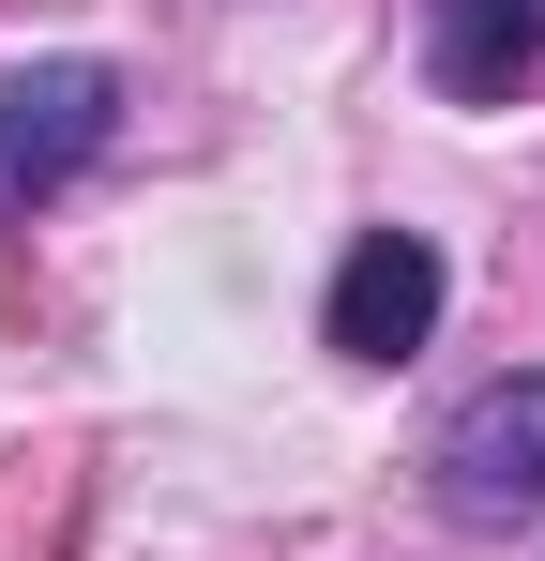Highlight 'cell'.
I'll return each mask as SVG.
<instances>
[{
	"label": "cell",
	"instance_id": "cell-3",
	"mask_svg": "<svg viewBox=\"0 0 545 561\" xmlns=\"http://www.w3.org/2000/svg\"><path fill=\"white\" fill-rule=\"evenodd\" d=\"M318 334H334L349 365H409V350L440 334V243H425V228H363L349 259H334Z\"/></svg>",
	"mask_w": 545,
	"mask_h": 561
},
{
	"label": "cell",
	"instance_id": "cell-1",
	"mask_svg": "<svg viewBox=\"0 0 545 561\" xmlns=\"http://www.w3.org/2000/svg\"><path fill=\"white\" fill-rule=\"evenodd\" d=\"M121 137V61H0V213H46Z\"/></svg>",
	"mask_w": 545,
	"mask_h": 561
},
{
	"label": "cell",
	"instance_id": "cell-4",
	"mask_svg": "<svg viewBox=\"0 0 545 561\" xmlns=\"http://www.w3.org/2000/svg\"><path fill=\"white\" fill-rule=\"evenodd\" d=\"M545 61V0H425V77L454 106H500Z\"/></svg>",
	"mask_w": 545,
	"mask_h": 561
},
{
	"label": "cell",
	"instance_id": "cell-2",
	"mask_svg": "<svg viewBox=\"0 0 545 561\" xmlns=\"http://www.w3.org/2000/svg\"><path fill=\"white\" fill-rule=\"evenodd\" d=\"M425 470H440V501L469 516V531H531V516H545V365L485 379V394L440 425Z\"/></svg>",
	"mask_w": 545,
	"mask_h": 561
}]
</instances>
